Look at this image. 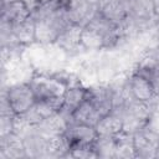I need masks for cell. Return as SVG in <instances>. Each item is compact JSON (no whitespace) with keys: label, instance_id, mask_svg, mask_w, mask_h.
<instances>
[{"label":"cell","instance_id":"obj_26","mask_svg":"<svg viewBox=\"0 0 159 159\" xmlns=\"http://www.w3.org/2000/svg\"><path fill=\"white\" fill-rule=\"evenodd\" d=\"M7 1H11V0H1V4H5V2H7Z\"/></svg>","mask_w":159,"mask_h":159},{"label":"cell","instance_id":"obj_11","mask_svg":"<svg viewBox=\"0 0 159 159\" xmlns=\"http://www.w3.org/2000/svg\"><path fill=\"white\" fill-rule=\"evenodd\" d=\"M31 16V10L22 0H11L1 4V21L16 25Z\"/></svg>","mask_w":159,"mask_h":159},{"label":"cell","instance_id":"obj_19","mask_svg":"<svg viewBox=\"0 0 159 159\" xmlns=\"http://www.w3.org/2000/svg\"><path fill=\"white\" fill-rule=\"evenodd\" d=\"M14 36L20 45H29L36 41V20L30 16L25 21L12 26Z\"/></svg>","mask_w":159,"mask_h":159},{"label":"cell","instance_id":"obj_8","mask_svg":"<svg viewBox=\"0 0 159 159\" xmlns=\"http://www.w3.org/2000/svg\"><path fill=\"white\" fill-rule=\"evenodd\" d=\"M133 144L137 158H155L159 145V133L147 125L133 134Z\"/></svg>","mask_w":159,"mask_h":159},{"label":"cell","instance_id":"obj_23","mask_svg":"<svg viewBox=\"0 0 159 159\" xmlns=\"http://www.w3.org/2000/svg\"><path fill=\"white\" fill-rule=\"evenodd\" d=\"M153 14L157 19H159V0H153Z\"/></svg>","mask_w":159,"mask_h":159},{"label":"cell","instance_id":"obj_12","mask_svg":"<svg viewBox=\"0 0 159 159\" xmlns=\"http://www.w3.org/2000/svg\"><path fill=\"white\" fill-rule=\"evenodd\" d=\"M0 158L1 159H20L27 158L24 145V139L16 134L10 133L0 139Z\"/></svg>","mask_w":159,"mask_h":159},{"label":"cell","instance_id":"obj_6","mask_svg":"<svg viewBox=\"0 0 159 159\" xmlns=\"http://www.w3.org/2000/svg\"><path fill=\"white\" fill-rule=\"evenodd\" d=\"M36 101L48 99L53 97H62L67 89V86L57 77L35 76L29 81Z\"/></svg>","mask_w":159,"mask_h":159},{"label":"cell","instance_id":"obj_25","mask_svg":"<svg viewBox=\"0 0 159 159\" xmlns=\"http://www.w3.org/2000/svg\"><path fill=\"white\" fill-rule=\"evenodd\" d=\"M155 158H159V145H158V149H157V154H155Z\"/></svg>","mask_w":159,"mask_h":159},{"label":"cell","instance_id":"obj_3","mask_svg":"<svg viewBox=\"0 0 159 159\" xmlns=\"http://www.w3.org/2000/svg\"><path fill=\"white\" fill-rule=\"evenodd\" d=\"M15 114L27 112L36 103V97L29 82L15 83L10 86L2 94Z\"/></svg>","mask_w":159,"mask_h":159},{"label":"cell","instance_id":"obj_20","mask_svg":"<svg viewBox=\"0 0 159 159\" xmlns=\"http://www.w3.org/2000/svg\"><path fill=\"white\" fill-rule=\"evenodd\" d=\"M94 149L98 157L102 158H114L116 153V142L113 137H102L99 135L94 143Z\"/></svg>","mask_w":159,"mask_h":159},{"label":"cell","instance_id":"obj_5","mask_svg":"<svg viewBox=\"0 0 159 159\" xmlns=\"http://www.w3.org/2000/svg\"><path fill=\"white\" fill-rule=\"evenodd\" d=\"M63 135L66 138L70 150L81 147H94V143L99 137L96 130V127L73 123V122L68 124Z\"/></svg>","mask_w":159,"mask_h":159},{"label":"cell","instance_id":"obj_14","mask_svg":"<svg viewBox=\"0 0 159 159\" xmlns=\"http://www.w3.org/2000/svg\"><path fill=\"white\" fill-rule=\"evenodd\" d=\"M128 87L132 97L137 101L147 102L155 94V88L153 82L135 72L128 81Z\"/></svg>","mask_w":159,"mask_h":159},{"label":"cell","instance_id":"obj_16","mask_svg":"<svg viewBox=\"0 0 159 159\" xmlns=\"http://www.w3.org/2000/svg\"><path fill=\"white\" fill-rule=\"evenodd\" d=\"M86 99V88L76 84L67 87L65 94H63V106L60 111L62 116H65L70 123H71V117L72 113L82 104V102Z\"/></svg>","mask_w":159,"mask_h":159},{"label":"cell","instance_id":"obj_15","mask_svg":"<svg viewBox=\"0 0 159 159\" xmlns=\"http://www.w3.org/2000/svg\"><path fill=\"white\" fill-rule=\"evenodd\" d=\"M82 29H83V26H81V25L68 22L62 29V31L60 32V35H58V37H57L55 43L60 48H62L63 51H73V50H76L78 46H81Z\"/></svg>","mask_w":159,"mask_h":159},{"label":"cell","instance_id":"obj_10","mask_svg":"<svg viewBox=\"0 0 159 159\" xmlns=\"http://www.w3.org/2000/svg\"><path fill=\"white\" fill-rule=\"evenodd\" d=\"M112 88L106 86H96L91 88H86V99L89 101L102 116L108 114L112 112L113 103H112Z\"/></svg>","mask_w":159,"mask_h":159},{"label":"cell","instance_id":"obj_9","mask_svg":"<svg viewBox=\"0 0 159 159\" xmlns=\"http://www.w3.org/2000/svg\"><path fill=\"white\" fill-rule=\"evenodd\" d=\"M97 14V5L91 4L88 0H72L66 12L68 22L84 26Z\"/></svg>","mask_w":159,"mask_h":159},{"label":"cell","instance_id":"obj_4","mask_svg":"<svg viewBox=\"0 0 159 159\" xmlns=\"http://www.w3.org/2000/svg\"><path fill=\"white\" fill-rule=\"evenodd\" d=\"M67 24L66 15H46L36 19V41L42 45L55 43Z\"/></svg>","mask_w":159,"mask_h":159},{"label":"cell","instance_id":"obj_24","mask_svg":"<svg viewBox=\"0 0 159 159\" xmlns=\"http://www.w3.org/2000/svg\"><path fill=\"white\" fill-rule=\"evenodd\" d=\"M47 1H50V0H37V2L41 5V4H45V2H47Z\"/></svg>","mask_w":159,"mask_h":159},{"label":"cell","instance_id":"obj_2","mask_svg":"<svg viewBox=\"0 0 159 159\" xmlns=\"http://www.w3.org/2000/svg\"><path fill=\"white\" fill-rule=\"evenodd\" d=\"M123 130L134 134L139 129L147 127L152 118V112L145 102L132 99L122 111Z\"/></svg>","mask_w":159,"mask_h":159},{"label":"cell","instance_id":"obj_13","mask_svg":"<svg viewBox=\"0 0 159 159\" xmlns=\"http://www.w3.org/2000/svg\"><path fill=\"white\" fill-rule=\"evenodd\" d=\"M68 124H70V120L65 116H62L60 112H57L50 117L43 118L37 125V132L46 138L63 135Z\"/></svg>","mask_w":159,"mask_h":159},{"label":"cell","instance_id":"obj_18","mask_svg":"<svg viewBox=\"0 0 159 159\" xmlns=\"http://www.w3.org/2000/svg\"><path fill=\"white\" fill-rule=\"evenodd\" d=\"M123 129V118L117 112H109L103 116L96 125L98 135L102 137H113Z\"/></svg>","mask_w":159,"mask_h":159},{"label":"cell","instance_id":"obj_1","mask_svg":"<svg viewBox=\"0 0 159 159\" xmlns=\"http://www.w3.org/2000/svg\"><path fill=\"white\" fill-rule=\"evenodd\" d=\"M123 35L120 26L116 25L102 14H97L83 26L81 46L86 50H101L116 45Z\"/></svg>","mask_w":159,"mask_h":159},{"label":"cell","instance_id":"obj_7","mask_svg":"<svg viewBox=\"0 0 159 159\" xmlns=\"http://www.w3.org/2000/svg\"><path fill=\"white\" fill-rule=\"evenodd\" d=\"M97 11L120 27L130 20L129 0H99Z\"/></svg>","mask_w":159,"mask_h":159},{"label":"cell","instance_id":"obj_22","mask_svg":"<svg viewBox=\"0 0 159 159\" xmlns=\"http://www.w3.org/2000/svg\"><path fill=\"white\" fill-rule=\"evenodd\" d=\"M16 114H1L0 118V137L14 132V117Z\"/></svg>","mask_w":159,"mask_h":159},{"label":"cell","instance_id":"obj_17","mask_svg":"<svg viewBox=\"0 0 159 159\" xmlns=\"http://www.w3.org/2000/svg\"><path fill=\"white\" fill-rule=\"evenodd\" d=\"M102 117L103 116L101 114V112L89 101L84 99L82 102V104L72 113L71 122L80 123V124H86V125H91V127H96Z\"/></svg>","mask_w":159,"mask_h":159},{"label":"cell","instance_id":"obj_21","mask_svg":"<svg viewBox=\"0 0 159 159\" xmlns=\"http://www.w3.org/2000/svg\"><path fill=\"white\" fill-rule=\"evenodd\" d=\"M67 157H72V158H98V154L94 149V147H81V148H75L71 149L67 154Z\"/></svg>","mask_w":159,"mask_h":159}]
</instances>
